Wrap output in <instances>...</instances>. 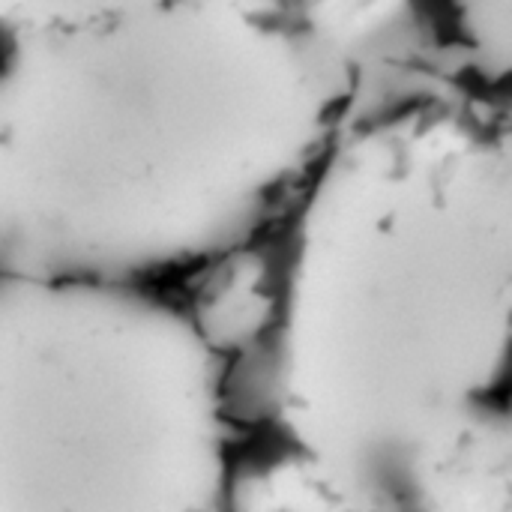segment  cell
<instances>
[{
  "mask_svg": "<svg viewBox=\"0 0 512 512\" xmlns=\"http://www.w3.org/2000/svg\"><path fill=\"white\" fill-rule=\"evenodd\" d=\"M354 99L303 0H159L0 48V276L165 288L279 225Z\"/></svg>",
  "mask_w": 512,
  "mask_h": 512,
  "instance_id": "6da1fadb",
  "label": "cell"
},
{
  "mask_svg": "<svg viewBox=\"0 0 512 512\" xmlns=\"http://www.w3.org/2000/svg\"><path fill=\"white\" fill-rule=\"evenodd\" d=\"M279 234L270 396L312 465L396 507L420 447L507 369V93L447 84L348 111Z\"/></svg>",
  "mask_w": 512,
  "mask_h": 512,
  "instance_id": "7a4b0ae2",
  "label": "cell"
},
{
  "mask_svg": "<svg viewBox=\"0 0 512 512\" xmlns=\"http://www.w3.org/2000/svg\"><path fill=\"white\" fill-rule=\"evenodd\" d=\"M222 411L165 288L0 276V512H231Z\"/></svg>",
  "mask_w": 512,
  "mask_h": 512,
  "instance_id": "3957f363",
  "label": "cell"
},
{
  "mask_svg": "<svg viewBox=\"0 0 512 512\" xmlns=\"http://www.w3.org/2000/svg\"><path fill=\"white\" fill-rule=\"evenodd\" d=\"M447 21L465 81L492 93H507L512 0H447Z\"/></svg>",
  "mask_w": 512,
  "mask_h": 512,
  "instance_id": "277c9868",
  "label": "cell"
},
{
  "mask_svg": "<svg viewBox=\"0 0 512 512\" xmlns=\"http://www.w3.org/2000/svg\"><path fill=\"white\" fill-rule=\"evenodd\" d=\"M153 3L159 0H0V48L24 36L84 27Z\"/></svg>",
  "mask_w": 512,
  "mask_h": 512,
  "instance_id": "5b68a950",
  "label": "cell"
}]
</instances>
